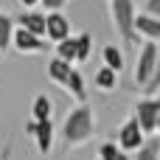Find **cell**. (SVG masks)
<instances>
[{"instance_id":"obj_14","label":"cell","mask_w":160,"mask_h":160,"mask_svg":"<svg viewBox=\"0 0 160 160\" xmlns=\"http://www.w3.org/2000/svg\"><path fill=\"white\" fill-rule=\"evenodd\" d=\"M93 84H96L98 93H112V90L118 87V73H112V70H107V68H98L96 76H93Z\"/></svg>"},{"instance_id":"obj_10","label":"cell","mask_w":160,"mask_h":160,"mask_svg":"<svg viewBox=\"0 0 160 160\" xmlns=\"http://www.w3.org/2000/svg\"><path fill=\"white\" fill-rule=\"evenodd\" d=\"M53 124L51 121H42V124H37V132H34V141H37V149L42 152V155H51V149H53Z\"/></svg>"},{"instance_id":"obj_21","label":"cell","mask_w":160,"mask_h":160,"mask_svg":"<svg viewBox=\"0 0 160 160\" xmlns=\"http://www.w3.org/2000/svg\"><path fill=\"white\" fill-rule=\"evenodd\" d=\"M143 14L158 17V20H160V0H146V11H143Z\"/></svg>"},{"instance_id":"obj_16","label":"cell","mask_w":160,"mask_h":160,"mask_svg":"<svg viewBox=\"0 0 160 160\" xmlns=\"http://www.w3.org/2000/svg\"><path fill=\"white\" fill-rule=\"evenodd\" d=\"M11 34H14V17H11L8 11L0 8V53L8 51V45H11Z\"/></svg>"},{"instance_id":"obj_8","label":"cell","mask_w":160,"mask_h":160,"mask_svg":"<svg viewBox=\"0 0 160 160\" xmlns=\"http://www.w3.org/2000/svg\"><path fill=\"white\" fill-rule=\"evenodd\" d=\"M132 31H135V37H146V42H158L160 39V20L138 11L135 20H132Z\"/></svg>"},{"instance_id":"obj_13","label":"cell","mask_w":160,"mask_h":160,"mask_svg":"<svg viewBox=\"0 0 160 160\" xmlns=\"http://www.w3.org/2000/svg\"><path fill=\"white\" fill-rule=\"evenodd\" d=\"M101 56H104V68L112 70V73H121L124 70V51L118 45H104L101 48Z\"/></svg>"},{"instance_id":"obj_15","label":"cell","mask_w":160,"mask_h":160,"mask_svg":"<svg viewBox=\"0 0 160 160\" xmlns=\"http://www.w3.org/2000/svg\"><path fill=\"white\" fill-rule=\"evenodd\" d=\"M70 65H65V62H59L56 56L48 62V79L53 82V84H59V87H65V82H68V76H70Z\"/></svg>"},{"instance_id":"obj_25","label":"cell","mask_w":160,"mask_h":160,"mask_svg":"<svg viewBox=\"0 0 160 160\" xmlns=\"http://www.w3.org/2000/svg\"><path fill=\"white\" fill-rule=\"evenodd\" d=\"M112 160H129V155H118V158H112Z\"/></svg>"},{"instance_id":"obj_6","label":"cell","mask_w":160,"mask_h":160,"mask_svg":"<svg viewBox=\"0 0 160 160\" xmlns=\"http://www.w3.org/2000/svg\"><path fill=\"white\" fill-rule=\"evenodd\" d=\"M143 143H146V138H143V132L138 129L135 118L129 115V118L121 124V129H118V149L127 155V152H138Z\"/></svg>"},{"instance_id":"obj_2","label":"cell","mask_w":160,"mask_h":160,"mask_svg":"<svg viewBox=\"0 0 160 160\" xmlns=\"http://www.w3.org/2000/svg\"><path fill=\"white\" fill-rule=\"evenodd\" d=\"M160 73V51H158V42H143L138 56H135V84L138 87H146L152 76Z\"/></svg>"},{"instance_id":"obj_17","label":"cell","mask_w":160,"mask_h":160,"mask_svg":"<svg viewBox=\"0 0 160 160\" xmlns=\"http://www.w3.org/2000/svg\"><path fill=\"white\" fill-rule=\"evenodd\" d=\"M73 39H76V62H87L90 53H93V34L90 31H82Z\"/></svg>"},{"instance_id":"obj_5","label":"cell","mask_w":160,"mask_h":160,"mask_svg":"<svg viewBox=\"0 0 160 160\" xmlns=\"http://www.w3.org/2000/svg\"><path fill=\"white\" fill-rule=\"evenodd\" d=\"M8 48H14V51L22 53V56H34V53H45V51H48V42H45L42 37H34V34L22 31V28H14Z\"/></svg>"},{"instance_id":"obj_18","label":"cell","mask_w":160,"mask_h":160,"mask_svg":"<svg viewBox=\"0 0 160 160\" xmlns=\"http://www.w3.org/2000/svg\"><path fill=\"white\" fill-rule=\"evenodd\" d=\"M56 59L65 62V65H73V62H76V39H73V34H70L68 39L56 42Z\"/></svg>"},{"instance_id":"obj_19","label":"cell","mask_w":160,"mask_h":160,"mask_svg":"<svg viewBox=\"0 0 160 160\" xmlns=\"http://www.w3.org/2000/svg\"><path fill=\"white\" fill-rule=\"evenodd\" d=\"M138 160H160V143H158V138H149V141L138 149Z\"/></svg>"},{"instance_id":"obj_11","label":"cell","mask_w":160,"mask_h":160,"mask_svg":"<svg viewBox=\"0 0 160 160\" xmlns=\"http://www.w3.org/2000/svg\"><path fill=\"white\" fill-rule=\"evenodd\" d=\"M65 90L79 101V104H87V84H84V76L79 70H70L68 82H65Z\"/></svg>"},{"instance_id":"obj_22","label":"cell","mask_w":160,"mask_h":160,"mask_svg":"<svg viewBox=\"0 0 160 160\" xmlns=\"http://www.w3.org/2000/svg\"><path fill=\"white\" fill-rule=\"evenodd\" d=\"M45 8H48V14H53V11H62V6H65V0H39Z\"/></svg>"},{"instance_id":"obj_23","label":"cell","mask_w":160,"mask_h":160,"mask_svg":"<svg viewBox=\"0 0 160 160\" xmlns=\"http://www.w3.org/2000/svg\"><path fill=\"white\" fill-rule=\"evenodd\" d=\"M34 132H37V121H28V124H25V135L34 138Z\"/></svg>"},{"instance_id":"obj_4","label":"cell","mask_w":160,"mask_h":160,"mask_svg":"<svg viewBox=\"0 0 160 160\" xmlns=\"http://www.w3.org/2000/svg\"><path fill=\"white\" fill-rule=\"evenodd\" d=\"M132 118H135L138 129L143 132V138H146V135H149V138H155V135H158V127H160V101L155 98V96L141 98V101L135 104Z\"/></svg>"},{"instance_id":"obj_12","label":"cell","mask_w":160,"mask_h":160,"mask_svg":"<svg viewBox=\"0 0 160 160\" xmlns=\"http://www.w3.org/2000/svg\"><path fill=\"white\" fill-rule=\"evenodd\" d=\"M51 115H53V101L45 93H39L34 98V104H31V121L42 124V121H51Z\"/></svg>"},{"instance_id":"obj_7","label":"cell","mask_w":160,"mask_h":160,"mask_svg":"<svg viewBox=\"0 0 160 160\" xmlns=\"http://www.w3.org/2000/svg\"><path fill=\"white\" fill-rule=\"evenodd\" d=\"M45 37L56 45L62 39L70 37V20L62 14V11H53V14H45Z\"/></svg>"},{"instance_id":"obj_3","label":"cell","mask_w":160,"mask_h":160,"mask_svg":"<svg viewBox=\"0 0 160 160\" xmlns=\"http://www.w3.org/2000/svg\"><path fill=\"white\" fill-rule=\"evenodd\" d=\"M107 8H110V17H112V25L115 31L121 34L124 42H138L135 31H132V20H135V0H107Z\"/></svg>"},{"instance_id":"obj_9","label":"cell","mask_w":160,"mask_h":160,"mask_svg":"<svg viewBox=\"0 0 160 160\" xmlns=\"http://www.w3.org/2000/svg\"><path fill=\"white\" fill-rule=\"evenodd\" d=\"M14 28H22L34 37H42L45 39V14L42 11H22L20 17H14Z\"/></svg>"},{"instance_id":"obj_1","label":"cell","mask_w":160,"mask_h":160,"mask_svg":"<svg viewBox=\"0 0 160 160\" xmlns=\"http://www.w3.org/2000/svg\"><path fill=\"white\" fill-rule=\"evenodd\" d=\"M62 135H65V143L68 149H82L93 141L96 135V112L90 104H76L68 115H65V124H62Z\"/></svg>"},{"instance_id":"obj_26","label":"cell","mask_w":160,"mask_h":160,"mask_svg":"<svg viewBox=\"0 0 160 160\" xmlns=\"http://www.w3.org/2000/svg\"><path fill=\"white\" fill-rule=\"evenodd\" d=\"M65 3H68V0H65Z\"/></svg>"},{"instance_id":"obj_20","label":"cell","mask_w":160,"mask_h":160,"mask_svg":"<svg viewBox=\"0 0 160 160\" xmlns=\"http://www.w3.org/2000/svg\"><path fill=\"white\" fill-rule=\"evenodd\" d=\"M118 155H124V152H121L112 141H104V143L98 146V158L96 160H112V158H118Z\"/></svg>"},{"instance_id":"obj_24","label":"cell","mask_w":160,"mask_h":160,"mask_svg":"<svg viewBox=\"0 0 160 160\" xmlns=\"http://www.w3.org/2000/svg\"><path fill=\"white\" fill-rule=\"evenodd\" d=\"M37 3H39V0H20V6H22V8H28V11H31Z\"/></svg>"}]
</instances>
